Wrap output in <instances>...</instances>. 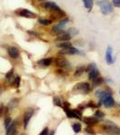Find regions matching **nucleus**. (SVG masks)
I'll use <instances>...</instances> for the list:
<instances>
[{"label":"nucleus","instance_id":"473e14b6","mask_svg":"<svg viewBox=\"0 0 120 135\" xmlns=\"http://www.w3.org/2000/svg\"><path fill=\"white\" fill-rule=\"evenodd\" d=\"M20 82H21V78L20 77H16V78H15L14 80V86L15 88H19V86H20Z\"/></svg>","mask_w":120,"mask_h":135},{"label":"nucleus","instance_id":"a878e982","mask_svg":"<svg viewBox=\"0 0 120 135\" xmlns=\"http://www.w3.org/2000/svg\"><path fill=\"white\" fill-rule=\"evenodd\" d=\"M53 104L56 106H60V107H62V100H61L60 97H53Z\"/></svg>","mask_w":120,"mask_h":135},{"label":"nucleus","instance_id":"0eeeda50","mask_svg":"<svg viewBox=\"0 0 120 135\" xmlns=\"http://www.w3.org/2000/svg\"><path fill=\"white\" fill-rule=\"evenodd\" d=\"M80 53L79 50H77L74 47H70L67 49H62V51H59L60 55H73V54H77Z\"/></svg>","mask_w":120,"mask_h":135},{"label":"nucleus","instance_id":"c85d7f7f","mask_svg":"<svg viewBox=\"0 0 120 135\" xmlns=\"http://www.w3.org/2000/svg\"><path fill=\"white\" fill-rule=\"evenodd\" d=\"M13 75H14V70H13V69H11V70L8 71V72L6 73V80H7V81H10L11 82V80L13 79Z\"/></svg>","mask_w":120,"mask_h":135},{"label":"nucleus","instance_id":"423d86ee","mask_svg":"<svg viewBox=\"0 0 120 135\" xmlns=\"http://www.w3.org/2000/svg\"><path fill=\"white\" fill-rule=\"evenodd\" d=\"M34 111L33 108H28L25 112V115H24V128H25V129L27 128L28 123H29L32 116L34 115Z\"/></svg>","mask_w":120,"mask_h":135},{"label":"nucleus","instance_id":"c9c22d12","mask_svg":"<svg viewBox=\"0 0 120 135\" xmlns=\"http://www.w3.org/2000/svg\"><path fill=\"white\" fill-rule=\"evenodd\" d=\"M48 133H49V129L46 127V128H44V129L42 131V132H41L39 135H47Z\"/></svg>","mask_w":120,"mask_h":135},{"label":"nucleus","instance_id":"5701e85b","mask_svg":"<svg viewBox=\"0 0 120 135\" xmlns=\"http://www.w3.org/2000/svg\"><path fill=\"white\" fill-rule=\"evenodd\" d=\"M62 108H63V110H64L65 114H66V115H67V117H68V118H70V119L73 118L72 110H71V108H70V107H64V106H62Z\"/></svg>","mask_w":120,"mask_h":135},{"label":"nucleus","instance_id":"f704fd0d","mask_svg":"<svg viewBox=\"0 0 120 135\" xmlns=\"http://www.w3.org/2000/svg\"><path fill=\"white\" fill-rule=\"evenodd\" d=\"M112 3L115 7L120 8V0H112Z\"/></svg>","mask_w":120,"mask_h":135},{"label":"nucleus","instance_id":"9d476101","mask_svg":"<svg viewBox=\"0 0 120 135\" xmlns=\"http://www.w3.org/2000/svg\"><path fill=\"white\" fill-rule=\"evenodd\" d=\"M41 6L45 10H49V11H52L54 10L55 8L58 7L57 4H55L54 2H50V1H47V2H43V3L41 4Z\"/></svg>","mask_w":120,"mask_h":135},{"label":"nucleus","instance_id":"b1692460","mask_svg":"<svg viewBox=\"0 0 120 135\" xmlns=\"http://www.w3.org/2000/svg\"><path fill=\"white\" fill-rule=\"evenodd\" d=\"M81 124H80V123H74L72 125V130L73 132H75V133H79V132H80V131H81Z\"/></svg>","mask_w":120,"mask_h":135},{"label":"nucleus","instance_id":"7ed1b4c3","mask_svg":"<svg viewBox=\"0 0 120 135\" xmlns=\"http://www.w3.org/2000/svg\"><path fill=\"white\" fill-rule=\"evenodd\" d=\"M91 86L87 82H80L74 86L73 91L74 92H80L81 94H89L91 91Z\"/></svg>","mask_w":120,"mask_h":135},{"label":"nucleus","instance_id":"dca6fc26","mask_svg":"<svg viewBox=\"0 0 120 135\" xmlns=\"http://www.w3.org/2000/svg\"><path fill=\"white\" fill-rule=\"evenodd\" d=\"M52 58H45V59H43V60H40L38 61V65L40 66H43V67H48L52 64Z\"/></svg>","mask_w":120,"mask_h":135},{"label":"nucleus","instance_id":"aec40b11","mask_svg":"<svg viewBox=\"0 0 120 135\" xmlns=\"http://www.w3.org/2000/svg\"><path fill=\"white\" fill-rule=\"evenodd\" d=\"M92 81H93V86H99L104 82V78L101 77H98V78H96L95 79H93Z\"/></svg>","mask_w":120,"mask_h":135},{"label":"nucleus","instance_id":"f03ea898","mask_svg":"<svg viewBox=\"0 0 120 135\" xmlns=\"http://www.w3.org/2000/svg\"><path fill=\"white\" fill-rule=\"evenodd\" d=\"M97 5L100 7V11L103 15H108L113 12V5L108 0H100L97 2Z\"/></svg>","mask_w":120,"mask_h":135},{"label":"nucleus","instance_id":"2f4dec72","mask_svg":"<svg viewBox=\"0 0 120 135\" xmlns=\"http://www.w3.org/2000/svg\"><path fill=\"white\" fill-rule=\"evenodd\" d=\"M11 123H12V119H11L10 117H6L5 119V123H4V125H5L6 129H7V128L9 127V125Z\"/></svg>","mask_w":120,"mask_h":135},{"label":"nucleus","instance_id":"1a4fd4ad","mask_svg":"<svg viewBox=\"0 0 120 135\" xmlns=\"http://www.w3.org/2000/svg\"><path fill=\"white\" fill-rule=\"evenodd\" d=\"M51 12L52 14V17H53L54 19H60V18H62V17L65 16V12L61 9L59 6L57 8H55L54 10L51 11Z\"/></svg>","mask_w":120,"mask_h":135},{"label":"nucleus","instance_id":"6ab92c4d","mask_svg":"<svg viewBox=\"0 0 120 135\" xmlns=\"http://www.w3.org/2000/svg\"><path fill=\"white\" fill-rule=\"evenodd\" d=\"M57 47L61 48V49H67V48L72 47V44L70 42H61L57 44Z\"/></svg>","mask_w":120,"mask_h":135},{"label":"nucleus","instance_id":"39448f33","mask_svg":"<svg viewBox=\"0 0 120 135\" xmlns=\"http://www.w3.org/2000/svg\"><path fill=\"white\" fill-rule=\"evenodd\" d=\"M16 14L19 16L26 17V18H35L36 17V15L34 13L27 9H18L16 11Z\"/></svg>","mask_w":120,"mask_h":135},{"label":"nucleus","instance_id":"7c9ffc66","mask_svg":"<svg viewBox=\"0 0 120 135\" xmlns=\"http://www.w3.org/2000/svg\"><path fill=\"white\" fill-rule=\"evenodd\" d=\"M67 32H69V33L71 35V37H72L74 35H77V34L79 33V31L76 29V28H70Z\"/></svg>","mask_w":120,"mask_h":135},{"label":"nucleus","instance_id":"58836bf2","mask_svg":"<svg viewBox=\"0 0 120 135\" xmlns=\"http://www.w3.org/2000/svg\"><path fill=\"white\" fill-rule=\"evenodd\" d=\"M40 1H43V0H40Z\"/></svg>","mask_w":120,"mask_h":135},{"label":"nucleus","instance_id":"20e7f679","mask_svg":"<svg viewBox=\"0 0 120 135\" xmlns=\"http://www.w3.org/2000/svg\"><path fill=\"white\" fill-rule=\"evenodd\" d=\"M54 64L57 67L61 68V69H71V63H70L66 59H64L63 57H58L54 60Z\"/></svg>","mask_w":120,"mask_h":135},{"label":"nucleus","instance_id":"f8f14e48","mask_svg":"<svg viewBox=\"0 0 120 135\" xmlns=\"http://www.w3.org/2000/svg\"><path fill=\"white\" fill-rule=\"evenodd\" d=\"M112 51H113L112 48H111L110 46H108V49H107V51H106V55H105V57H106V61L108 65H111L113 62H114Z\"/></svg>","mask_w":120,"mask_h":135},{"label":"nucleus","instance_id":"ea45409f","mask_svg":"<svg viewBox=\"0 0 120 135\" xmlns=\"http://www.w3.org/2000/svg\"><path fill=\"white\" fill-rule=\"evenodd\" d=\"M119 135H120V134H119Z\"/></svg>","mask_w":120,"mask_h":135},{"label":"nucleus","instance_id":"412c9836","mask_svg":"<svg viewBox=\"0 0 120 135\" xmlns=\"http://www.w3.org/2000/svg\"><path fill=\"white\" fill-rule=\"evenodd\" d=\"M83 3H84L85 7H86L89 11H90L91 9H92L93 0H83Z\"/></svg>","mask_w":120,"mask_h":135},{"label":"nucleus","instance_id":"e433bc0d","mask_svg":"<svg viewBox=\"0 0 120 135\" xmlns=\"http://www.w3.org/2000/svg\"><path fill=\"white\" fill-rule=\"evenodd\" d=\"M54 133H55V132H54V131H52V132H50V133L47 135H54Z\"/></svg>","mask_w":120,"mask_h":135},{"label":"nucleus","instance_id":"4468645a","mask_svg":"<svg viewBox=\"0 0 120 135\" xmlns=\"http://www.w3.org/2000/svg\"><path fill=\"white\" fill-rule=\"evenodd\" d=\"M7 51H8L9 56L13 59H17L19 57V54H20L19 53V50L16 47H9Z\"/></svg>","mask_w":120,"mask_h":135},{"label":"nucleus","instance_id":"f257e3e1","mask_svg":"<svg viewBox=\"0 0 120 135\" xmlns=\"http://www.w3.org/2000/svg\"><path fill=\"white\" fill-rule=\"evenodd\" d=\"M103 129L107 134L108 135H119L120 134V128L117 127L115 123L110 121H106L105 124L103 125Z\"/></svg>","mask_w":120,"mask_h":135},{"label":"nucleus","instance_id":"cd10ccee","mask_svg":"<svg viewBox=\"0 0 120 135\" xmlns=\"http://www.w3.org/2000/svg\"><path fill=\"white\" fill-rule=\"evenodd\" d=\"M84 130H85V132L89 135H96V132L91 126H88V127H86Z\"/></svg>","mask_w":120,"mask_h":135},{"label":"nucleus","instance_id":"f3484780","mask_svg":"<svg viewBox=\"0 0 120 135\" xmlns=\"http://www.w3.org/2000/svg\"><path fill=\"white\" fill-rule=\"evenodd\" d=\"M99 69H93L92 71H90V72L89 73V80H93V79H95L96 78L99 77Z\"/></svg>","mask_w":120,"mask_h":135},{"label":"nucleus","instance_id":"4c0bfd02","mask_svg":"<svg viewBox=\"0 0 120 135\" xmlns=\"http://www.w3.org/2000/svg\"><path fill=\"white\" fill-rule=\"evenodd\" d=\"M21 135H26V134H25V133H22Z\"/></svg>","mask_w":120,"mask_h":135},{"label":"nucleus","instance_id":"a211bd4d","mask_svg":"<svg viewBox=\"0 0 120 135\" xmlns=\"http://www.w3.org/2000/svg\"><path fill=\"white\" fill-rule=\"evenodd\" d=\"M85 70H86V68L85 67L83 66L78 67L77 69L75 70V72H74V76H75V77H80V76H81L82 74L84 73Z\"/></svg>","mask_w":120,"mask_h":135},{"label":"nucleus","instance_id":"ddd939ff","mask_svg":"<svg viewBox=\"0 0 120 135\" xmlns=\"http://www.w3.org/2000/svg\"><path fill=\"white\" fill-rule=\"evenodd\" d=\"M71 39V35L69 33V32H64L62 34H59L58 37L56 38V41L58 42H69Z\"/></svg>","mask_w":120,"mask_h":135},{"label":"nucleus","instance_id":"4be33fe9","mask_svg":"<svg viewBox=\"0 0 120 135\" xmlns=\"http://www.w3.org/2000/svg\"><path fill=\"white\" fill-rule=\"evenodd\" d=\"M38 23H40V25H51V23H52V21L50 20V19L39 18L38 19Z\"/></svg>","mask_w":120,"mask_h":135},{"label":"nucleus","instance_id":"9b49d317","mask_svg":"<svg viewBox=\"0 0 120 135\" xmlns=\"http://www.w3.org/2000/svg\"><path fill=\"white\" fill-rule=\"evenodd\" d=\"M64 27L65 26L62 25L61 23H57L56 25H54L52 29V34H56V35H59V34L63 33L64 31Z\"/></svg>","mask_w":120,"mask_h":135},{"label":"nucleus","instance_id":"bb28decb","mask_svg":"<svg viewBox=\"0 0 120 135\" xmlns=\"http://www.w3.org/2000/svg\"><path fill=\"white\" fill-rule=\"evenodd\" d=\"M94 115H95L96 118H98L99 120H100V119H103L104 117H105V114H104L103 112H101V111H99V110L96 111L95 114H94Z\"/></svg>","mask_w":120,"mask_h":135},{"label":"nucleus","instance_id":"6e6552de","mask_svg":"<svg viewBox=\"0 0 120 135\" xmlns=\"http://www.w3.org/2000/svg\"><path fill=\"white\" fill-rule=\"evenodd\" d=\"M102 104H104V106L106 108H111L115 105V100L112 97V95H108V97H105L102 100Z\"/></svg>","mask_w":120,"mask_h":135},{"label":"nucleus","instance_id":"c756f323","mask_svg":"<svg viewBox=\"0 0 120 135\" xmlns=\"http://www.w3.org/2000/svg\"><path fill=\"white\" fill-rule=\"evenodd\" d=\"M97 69V68H96V64L95 63H90V64L89 65L88 67L86 68V72H88V73H89L90 72V71H92L93 69Z\"/></svg>","mask_w":120,"mask_h":135},{"label":"nucleus","instance_id":"72a5a7b5","mask_svg":"<svg viewBox=\"0 0 120 135\" xmlns=\"http://www.w3.org/2000/svg\"><path fill=\"white\" fill-rule=\"evenodd\" d=\"M87 106L88 107H90V108H97V107H99V104H94V102L93 101H89V103L87 104Z\"/></svg>","mask_w":120,"mask_h":135},{"label":"nucleus","instance_id":"2eb2a0df","mask_svg":"<svg viewBox=\"0 0 120 135\" xmlns=\"http://www.w3.org/2000/svg\"><path fill=\"white\" fill-rule=\"evenodd\" d=\"M83 122L89 126H92L94 124H97L99 123V119L96 117H84Z\"/></svg>","mask_w":120,"mask_h":135},{"label":"nucleus","instance_id":"393cba45","mask_svg":"<svg viewBox=\"0 0 120 135\" xmlns=\"http://www.w3.org/2000/svg\"><path fill=\"white\" fill-rule=\"evenodd\" d=\"M72 114H73V118H76L78 120H81L82 117H81V112L80 110L77 109V110H72Z\"/></svg>","mask_w":120,"mask_h":135}]
</instances>
